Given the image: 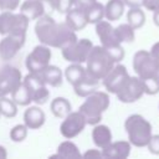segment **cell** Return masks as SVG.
I'll list each match as a JSON object with an SVG mask.
<instances>
[{
	"instance_id": "cb8c5ba5",
	"label": "cell",
	"mask_w": 159,
	"mask_h": 159,
	"mask_svg": "<svg viewBox=\"0 0 159 159\" xmlns=\"http://www.w3.org/2000/svg\"><path fill=\"white\" fill-rule=\"evenodd\" d=\"M57 153L61 159H81L82 158V153L80 152V148L70 139L60 143V145L57 147Z\"/></svg>"
},
{
	"instance_id": "30bf717a",
	"label": "cell",
	"mask_w": 159,
	"mask_h": 159,
	"mask_svg": "<svg viewBox=\"0 0 159 159\" xmlns=\"http://www.w3.org/2000/svg\"><path fill=\"white\" fill-rule=\"evenodd\" d=\"M86 125H87V120H86L84 116L80 111H76V112L71 111L63 118V120L60 125V133L63 138L72 139V138L77 137L80 133H82Z\"/></svg>"
},
{
	"instance_id": "603a6c76",
	"label": "cell",
	"mask_w": 159,
	"mask_h": 159,
	"mask_svg": "<svg viewBox=\"0 0 159 159\" xmlns=\"http://www.w3.org/2000/svg\"><path fill=\"white\" fill-rule=\"evenodd\" d=\"M10 96L17 106H30V103L32 102V92L24 82H21L10 93Z\"/></svg>"
},
{
	"instance_id": "d6986e66",
	"label": "cell",
	"mask_w": 159,
	"mask_h": 159,
	"mask_svg": "<svg viewBox=\"0 0 159 159\" xmlns=\"http://www.w3.org/2000/svg\"><path fill=\"white\" fill-rule=\"evenodd\" d=\"M20 12L25 15L30 21L37 20L39 17L46 14L41 0H24L20 5Z\"/></svg>"
},
{
	"instance_id": "83f0119b",
	"label": "cell",
	"mask_w": 159,
	"mask_h": 159,
	"mask_svg": "<svg viewBox=\"0 0 159 159\" xmlns=\"http://www.w3.org/2000/svg\"><path fill=\"white\" fill-rule=\"evenodd\" d=\"M84 14L87 16L88 24H97L104 19V5L96 1L84 10Z\"/></svg>"
},
{
	"instance_id": "484cf974",
	"label": "cell",
	"mask_w": 159,
	"mask_h": 159,
	"mask_svg": "<svg viewBox=\"0 0 159 159\" xmlns=\"http://www.w3.org/2000/svg\"><path fill=\"white\" fill-rule=\"evenodd\" d=\"M86 73H87V71H86V67L83 66V63H71L70 66H67L65 68L63 75H65L66 80L73 86L80 80H82Z\"/></svg>"
},
{
	"instance_id": "ab89813d",
	"label": "cell",
	"mask_w": 159,
	"mask_h": 159,
	"mask_svg": "<svg viewBox=\"0 0 159 159\" xmlns=\"http://www.w3.org/2000/svg\"><path fill=\"white\" fill-rule=\"evenodd\" d=\"M149 52H150L152 57L154 58V61H155V63L158 65V68H159V41L155 42V43L152 46V48H150Z\"/></svg>"
},
{
	"instance_id": "277c9868",
	"label": "cell",
	"mask_w": 159,
	"mask_h": 159,
	"mask_svg": "<svg viewBox=\"0 0 159 159\" xmlns=\"http://www.w3.org/2000/svg\"><path fill=\"white\" fill-rule=\"evenodd\" d=\"M124 129L127 132L129 143L138 148L147 147L153 135L152 124L140 114L129 116L124 122Z\"/></svg>"
},
{
	"instance_id": "b9f144b4",
	"label": "cell",
	"mask_w": 159,
	"mask_h": 159,
	"mask_svg": "<svg viewBox=\"0 0 159 159\" xmlns=\"http://www.w3.org/2000/svg\"><path fill=\"white\" fill-rule=\"evenodd\" d=\"M125 6L128 7H142L144 6V1L145 0H123Z\"/></svg>"
},
{
	"instance_id": "f6af8a7d",
	"label": "cell",
	"mask_w": 159,
	"mask_h": 159,
	"mask_svg": "<svg viewBox=\"0 0 159 159\" xmlns=\"http://www.w3.org/2000/svg\"><path fill=\"white\" fill-rule=\"evenodd\" d=\"M0 116H1V114H0Z\"/></svg>"
},
{
	"instance_id": "8992f818",
	"label": "cell",
	"mask_w": 159,
	"mask_h": 159,
	"mask_svg": "<svg viewBox=\"0 0 159 159\" xmlns=\"http://www.w3.org/2000/svg\"><path fill=\"white\" fill-rule=\"evenodd\" d=\"M96 25V34L101 41V45L112 55L114 61L118 63L124 57V50L122 47V43L117 39L114 27L112 26L111 21L108 20H101Z\"/></svg>"
},
{
	"instance_id": "ba28073f",
	"label": "cell",
	"mask_w": 159,
	"mask_h": 159,
	"mask_svg": "<svg viewBox=\"0 0 159 159\" xmlns=\"http://www.w3.org/2000/svg\"><path fill=\"white\" fill-rule=\"evenodd\" d=\"M92 47L93 43L91 40L77 39L75 42L62 48L61 52H62V57L70 63H84Z\"/></svg>"
},
{
	"instance_id": "f35d334b",
	"label": "cell",
	"mask_w": 159,
	"mask_h": 159,
	"mask_svg": "<svg viewBox=\"0 0 159 159\" xmlns=\"http://www.w3.org/2000/svg\"><path fill=\"white\" fill-rule=\"evenodd\" d=\"M42 5H43V9H45V12L46 14H51L52 11L56 10V6H55V0H41Z\"/></svg>"
},
{
	"instance_id": "d4e9b609",
	"label": "cell",
	"mask_w": 159,
	"mask_h": 159,
	"mask_svg": "<svg viewBox=\"0 0 159 159\" xmlns=\"http://www.w3.org/2000/svg\"><path fill=\"white\" fill-rule=\"evenodd\" d=\"M50 109L52 112V114L57 118H65L71 111H72V106L70 103V101L65 97H56L51 101L50 104Z\"/></svg>"
},
{
	"instance_id": "9a60e30c",
	"label": "cell",
	"mask_w": 159,
	"mask_h": 159,
	"mask_svg": "<svg viewBox=\"0 0 159 159\" xmlns=\"http://www.w3.org/2000/svg\"><path fill=\"white\" fill-rule=\"evenodd\" d=\"M132 144L129 140H117L111 142L107 147L102 148V157L106 159H125L129 157Z\"/></svg>"
},
{
	"instance_id": "8fae6325",
	"label": "cell",
	"mask_w": 159,
	"mask_h": 159,
	"mask_svg": "<svg viewBox=\"0 0 159 159\" xmlns=\"http://www.w3.org/2000/svg\"><path fill=\"white\" fill-rule=\"evenodd\" d=\"M22 82L21 71L10 65L0 66V97L10 94Z\"/></svg>"
},
{
	"instance_id": "74e56055",
	"label": "cell",
	"mask_w": 159,
	"mask_h": 159,
	"mask_svg": "<svg viewBox=\"0 0 159 159\" xmlns=\"http://www.w3.org/2000/svg\"><path fill=\"white\" fill-rule=\"evenodd\" d=\"M97 0H73V6H76L78 9H82V10H86L88 6H91Z\"/></svg>"
},
{
	"instance_id": "e575fe53",
	"label": "cell",
	"mask_w": 159,
	"mask_h": 159,
	"mask_svg": "<svg viewBox=\"0 0 159 159\" xmlns=\"http://www.w3.org/2000/svg\"><path fill=\"white\" fill-rule=\"evenodd\" d=\"M147 147H148V149H149V152L152 154L159 155V134L152 135V138L149 139Z\"/></svg>"
},
{
	"instance_id": "ee69618b",
	"label": "cell",
	"mask_w": 159,
	"mask_h": 159,
	"mask_svg": "<svg viewBox=\"0 0 159 159\" xmlns=\"http://www.w3.org/2000/svg\"><path fill=\"white\" fill-rule=\"evenodd\" d=\"M6 157H7V152H6L5 147L0 145V159H6Z\"/></svg>"
},
{
	"instance_id": "d590c367",
	"label": "cell",
	"mask_w": 159,
	"mask_h": 159,
	"mask_svg": "<svg viewBox=\"0 0 159 159\" xmlns=\"http://www.w3.org/2000/svg\"><path fill=\"white\" fill-rule=\"evenodd\" d=\"M20 6V0H0V10L14 11Z\"/></svg>"
},
{
	"instance_id": "d6a6232c",
	"label": "cell",
	"mask_w": 159,
	"mask_h": 159,
	"mask_svg": "<svg viewBox=\"0 0 159 159\" xmlns=\"http://www.w3.org/2000/svg\"><path fill=\"white\" fill-rule=\"evenodd\" d=\"M50 98V91L47 89V86H43L36 91L32 92V102L36 103L37 106L45 104Z\"/></svg>"
},
{
	"instance_id": "ffe728a7",
	"label": "cell",
	"mask_w": 159,
	"mask_h": 159,
	"mask_svg": "<svg viewBox=\"0 0 159 159\" xmlns=\"http://www.w3.org/2000/svg\"><path fill=\"white\" fill-rule=\"evenodd\" d=\"M92 139L97 148L102 149L107 147L112 142V132L108 125L104 124H94L92 129Z\"/></svg>"
},
{
	"instance_id": "1f68e13d",
	"label": "cell",
	"mask_w": 159,
	"mask_h": 159,
	"mask_svg": "<svg viewBox=\"0 0 159 159\" xmlns=\"http://www.w3.org/2000/svg\"><path fill=\"white\" fill-rule=\"evenodd\" d=\"M27 132H29V128L26 127V124H16L14 125L11 129H10V139L15 143H20L22 140H25V138L27 137Z\"/></svg>"
},
{
	"instance_id": "7402d4cb",
	"label": "cell",
	"mask_w": 159,
	"mask_h": 159,
	"mask_svg": "<svg viewBox=\"0 0 159 159\" xmlns=\"http://www.w3.org/2000/svg\"><path fill=\"white\" fill-rule=\"evenodd\" d=\"M125 4L123 0H108L104 5V19L108 21L119 20L124 12Z\"/></svg>"
},
{
	"instance_id": "f1b7e54d",
	"label": "cell",
	"mask_w": 159,
	"mask_h": 159,
	"mask_svg": "<svg viewBox=\"0 0 159 159\" xmlns=\"http://www.w3.org/2000/svg\"><path fill=\"white\" fill-rule=\"evenodd\" d=\"M117 39L119 40L120 43L123 42H132L135 39V30L127 22V24H120L117 27H114Z\"/></svg>"
},
{
	"instance_id": "3957f363",
	"label": "cell",
	"mask_w": 159,
	"mask_h": 159,
	"mask_svg": "<svg viewBox=\"0 0 159 159\" xmlns=\"http://www.w3.org/2000/svg\"><path fill=\"white\" fill-rule=\"evenodd\" d=\"M109 107V96L103 91H94L88 94L84 102L80 106L78 111L84 116L87 124H98L102 119V114Z\"/></svg>"
},
{
	"instance_id": "4316f807",
	"label": "cell",
	"mask_w": 159,
	"mask_h": 159,
	"mask_svg": "<svg viewBox=\"0 0 159 159\" xmlns=\"http://www.w3.org/2000/svg\"><path fill=\"white\" fill-rule=\"evenodd\" d=\"M127 22L134 29H140L145 24V14L142 7H129L127 12Z\"/></svg>"
},
{
	"instance_id": "e0dca14e",
	"label": "cell",
	"mask_w": 159,
	"mask_h": 159,
	"mask_svg": "<svg viewBox=\"0 0 159 159\" xmlns=\"http://www.w3.org/2000/svg\"><path fill=\"white\" fill-rule=\"evenodd\" d=\"M46 120L45 112L36 104V106H30L24 113V123L29 129H39L40 127L43 125Z\"/></svg>"
},
{
	"instance_id": "ac0fdd59",
	"label": "cell",
	"mask_w": 159,
	"mask_h": 159,
	"mask_svg": "<svg viewBox=\"0 0 159 159\" xmlns=\"http://www.w3.org/2000/svg\"><path fill=\"white\" fill-rule=\"evenodd\" d=\"M99 81H101V80H98V78L91 76V75L87 72L82 80H80L76 84H73L75 93H76L78 97L86 98L88 94H91L92 92H94V91L98 89Z\"/></svg>"
},
{
	"instance_id": "6da1fadb",
	"label": "cell",
	"mask_w": 159,
	"mask_h": 159,
	"mask_svg": "<svg viewBox=\"0 0 159 159\" xmlns=\"http://www.w3.org/2000/svg\"><path fill=\"white\" fill-rule=\"evenodd\" d=\"M35 34L41 43L60 50L67 47L78 39L76 31H73L65 21L56 22L48 14H45L36 20Z\"/></svg>"
},
{
	"instance_id": "5bb4252c",
	"label": "cell",
	"mask_w": 159,
	"mask_h": 159,
	"mask_svg": "<svg viewBox=\"0 0 159 159\" xmlns=\"http://www.w3.org/2000/svg\"><path fill=\"white\" fill-rule=\"evenodd\" d=\"M25 40L26 35L9 34L2 36V39L0 40V57L5 61L14 58L25 45Z\"/></svg>"
},
{
	"instance_id": "44dd1931",
	"label": "cell",
	"mask_w": 159,
	"mask_h": 159,
	"mask_svg": "<svg viewBox=\"0 0 159 159\" xmlns=\"http://www.w3.org/2000/svg\"><path fill=\"white\" fill-rule=\"evenodd\" d=\"M40 73H41L43 81H45V83H46L47 86L58 87V86L62 84L63 73H62V71H61L57 66L48 65V66H46Z\"/></svg>"
},
{
	"instance_id": "7bdbcfd3",
	"label": "cell",
	"mask_w": 159,
	"mask_h": 159,
	"mask_svg": "<svg viewBox=\"0 0 159 159\" xmlns=\"http://www.w3.org/2000/svg\"><path fill=\"white\" fill-rule=\"evenodd\" d=\"M154 14H153V22L159 27V9L158 10H155V11H153Z\"/></svg>"
},
{
	"instance_id": "52a82bcc",
	"label": "cell",
	"mask_w": 159,
	"mask_h": 159,
	"mask_svg": "<svg viewBox=\"0 0 159 159\" xmlns=\"http://www.w3.org/2000/svg\"><path fill=\"white\" fill-rule=\"evenodd\" d=\"M30 20L21 12H14L4 10L0 12V35L5 36L9 34L26 35Z\"/></svg>"
},
{
	"instance_id": "4fadbf2b",
	"label": "cell",
	"mask_w": 159,
	"mask_h": 159,
	"mask_svg": "<svg viewBox=\"0 0 159 159\" xmlns=\"http://www.w3.org/2000/svg\"><path fill=\"white\" fill-rule=\"evenodd\" d=\"M144 94V87L138 76H129L123 87L116 93L117 98L123 103H133L142 98Z\"/></svg>"
},
{
	"instance_id": "836d02e7",
	"label": "cell",
	"mask_w": 159,
	"mask_h": 159,
	"mask_svg": "<svg viewBox=\"0 0 159 159\" xmlns=\"http://www.w3.org/2000/svg\"><path fill=\"white\" fill-rule=\"evenodd\" d=\"M56 10L61 14H66L71 7H73V0H55Z\"/></svg>"
},
{
	"instance_id": "60d3db41",
	"label": "cell",
	"mask_w": 159,
	"mask_h": 159,
	"mask_svg": "<svg viewBox=\"0 0 159 159\" xmlns=\"http://www.w3.org/2000/svg\"><path fill=\"white\" fill-rule=\"evenodd\" d=\"M144 7L150 11H155L159 9V0H145L144 1Z\"/></svg>"
},
{
	"instance_id": "9c48e42d",
	"label": "cell",
	"mask_w": 159,
	"mask_h": 159,
	"mask_svg": "<svg viewBox=\"0 0 159 159\" xmlns=\"http://www.w3.org/2000/svg\"><path fill=\"white\" fill-rule=\"evenodd\" d=\"M50 46L40 43L34 47V50L27 55L25 65L29 72H41L46 66L50 65L52 52Z\"/></svg>"
},
{
	"instance_id": "f546056e",
	"label": "cell",
	"mask_w": 159,
	"mask_h": 159,
	"mask_svg": "<svg viewBox=\"0 0 159 159\" xmlns=\"http://www.w3.org/2000/svg\"><path fill=\"white\" fill-rule=\"evenodd\" d=\"M0 114L6 118H12L17 114V104L12 98H9L7 96L0 97Z\"/></svg>"
},
{
	"instance_id": "5b68a950",
	"label": "cell",
	"mask_w": 159,
	"mask_h": 159,
	"mask_svg": "<svg viewBox=\"0 0 159 159\" xmlns=\"http://www.w3.org/2000/svg\"><path fill=\"white\" fill-rule=\"evenodd\" d=\"M86 71L102 81V78L113 68V66L117 63L112 55L101 45L92 47L87 60H86Z\"/></svg>"
},
{
	"instance_id": "4dcf8cb0",
	"label": "cell",
	"mask_w": 159,
	"mask_h": 159,
	"mask_svg": "<svg viewBox=\"0 0 159 159\" xmlns=\"http://www.w3.org/2000/svg\"><path fill=\"white\" fill-rule=\"evenodd\" d=\"M22 82L31 89V92L43 87V86H47L41 76L40 72H29L24 78H22Z\"/></svg>"
},
{
	"instance_id": "7a4b0ae2",
	"label": "cell",
	"mask_w": 159,
	"mask_h": 159,
	"mask_svg": "<svg viewBox=\"0 0 159 159\" xmlns=\"http://www.w3.org/2000/svg\"><path fill=\"white\" fill-rule=\"evenodd\" d=\"M133 70L143 83L144 93L152 96L159 92V68L149 51L139 50L134 53Z\"/></svg>"
},
{
	"instance_id": "7c38bea8",
	"label": "cell",
	"mask_w": 159,
	"mask_h": 159,
	"mask_svg": "<svg viewBox=\"0 0 159 159\" xmlns=\"http://www.w3.org/2000/svg\"><path fill=\"white\" fill-rule=\"evenodd\" d=\"M128 78H129V73H128L125 66H123L118 62L102 78V83H103L104 88L107 89V92L116 94L123 87V84L127 82Z\"/></svg>"
},
{
	"instance_id": "2e32d148",
	"label": "cell",
	"mask_w": 159,
	"mask_h": 159,
	"mask_svg": "<svg viewBox=\"0 0 159 159\" xmlns=\"http://www.w3.org/2000/svg\"><path fill=\"white\" fill-rule=\"evenodd\" d=\"M65 22L73 30V31H81L88 25L87 16L84 14V10L78 9L76 6L71 7L66 14Z\"/></svg>"
},
{
	"instance_id": "8d00e7d4",
	"label": "cell",
	"mask_w": 159,
	"mask_h": 159,
	"mask_svg": "<svg viewBox=\"0 0 159 159\" xmlns=\"http://www.w3.org/2000/svg\"><path fill=\"white\" fill-rule=\"evenodd\" d=\"M83 159H101L102 157V150L99 149H88L82 154Z\"/></svg>"
}]
</instances>
